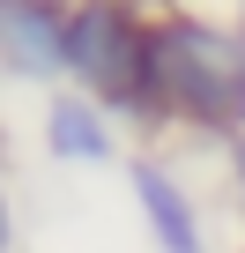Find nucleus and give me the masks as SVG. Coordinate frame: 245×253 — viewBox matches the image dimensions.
<instances>
[{
	"mask_svg": "<svg viewBox=\"0 0 245 253\" xmlns=\"http://www.w3.org/2000/svg\"><path fill=\"white\" fill-rule=\"evenodd\" d=\"M164 8H171V0H164Z\"/></svg>",
	"mask_w": 245,
	"mask_h": 253,
	"instance_id": "obj_6",
	"label": "nucleus"
},
{
	"mask_svg": "<svg viewBox=\"0 0 245 253\" xmlns=\"http://www.w3.org/2000/svg\"><path fill=\"white\" fill-rule=\"evenodd\" d=\"M230 171H238V194H245V134L230 142Z\"/></svg>",
	"mask_w": 245,
	"mask_h": 253,
	"instance_id": "obj_5",
	"label": "nucleus"
},
{
	"mask_svg": "<svg viewBox=\"0 0 245 253\" xmlns=\"http://www.w3.org/2000/svg\"><path fill=\"white\" fill-rule=\"evenodd\" d=\"M45 149L60 164H111L119 157V134L97 97H52L45 104Z\"/></svg>",
	"mask_w": 245,
	"mask_h": 253,
	"instance_id": "obj_4",
	"label": "nucleus"
},
{
	"mask_svg": "<svg viewBox=\"0 0 245 253\" xmlns=\"http://www.w3.org/2000/svg\"><path fill=\"white\" fill-rule=\"evenodd\" d=\"M127 179H134V201H141V216H149V238L164 246V253H208V238H201V209H193V194L156 164V157H134L127 164Z\"/></svg>",
	"mask_w": 245,
	"mask_h": 253,
	"instance_id": "obj_3",
	"label": "nucleus"
},
{
	"mask_svg": "<svg viewBox=\"0 0 245 253\" xmlns=\"http://www.w3.org/2000/svg\"><path fill=\"white\" fill-rule=\"evenodd\" d=\"M0 45L23 82L67 75V8L60 0H0Z\"/></svg>",
	"mask_w": 245,
	"mask_h": 253,
	"instance_id": "obj_2",
	"label": "nucleus"
},
{
	"mask_svg": "<svg viewBox=\"0 0 245 253\" xmlns=\"http://www.w3.org/2000/svg\"><path fill=\"white\" fill-rule=\"evenodd\" d=\"M156 104L215 134H245V38L201 15L156 23Z\"/></svg>",
	"mask_w": 245,
	"mask_h": 253,
	"instance_id": "obj_1",
	"label": "nucleus"
}]
</instances>
